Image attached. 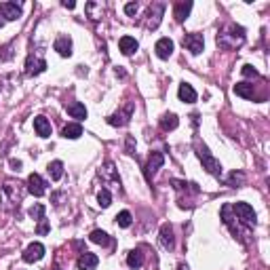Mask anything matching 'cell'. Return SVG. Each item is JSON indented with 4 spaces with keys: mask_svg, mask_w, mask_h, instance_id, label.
Instances as JSON below:
<instances>
[{
    "mask_svg": "<svg viewBox=\"0 0 270 270\" xmlns=\"http://www.w3.org/2000/svg\"><path fill=\"white\" fill-rule=\"evenodd\" d=\"M217 44L226 51H234V49L243 47V44H245V28H241V25H236V23L226 25V28L217 34Z\"/></svg>",
    "mask_w": 270,
    "mask_h": 270,
    "instance_id": "obj_1",
    "label": "cell"
},
{
    "mask_svg": "<svg viewBox=\"0 0 270 270\" xmlns=\"http://www.w3.org/2000/svg\"><path fill=\"white\" fill-rule=\"evenodd\" d=\"M196 154H198V158H201V163H203V167L207 169L211 175H215V177H220L222 175V165H220V160H217L213 154H211L209 150H207V146H201V144H196Z\"/></svg>",
    "mask_w": 270,
    "mask_h": 270,
    "instance_id": "obj_2",
    "label": "cell"
},
{
    "mask_svg": "<svg viewBox=\"0 0 270 270\" xmlns=\"http://www.w3.org/2000/svg\"><path fill=\"white\" fill-rule=\"evenodd\" d=\"M232 211L236 213V220H241V224L245 228H253L255 226V211L251 205L247 203H234L232 205Z\"/></svg>",
    "mask_w": 270,
    "mask_h": 270,
    "instance_id": "obj_3",
    "label": "cell"
},
{
    "mask_svg": "<svg viewBox=\"0 0 270 270\" xmlns=\"http://www.w3.org/2000/svg\"><path fill=\"white\" fill-rule=\"evenodd\" d=\"M184 47L190 51L192 55H198V53H203V49H205V38L203 34H184Z\"/></svg>",
    "mask_w": 270,
    "mask_h": 270,
    "instance_id": "obj_4",
    "label": "cell"
},
{
    "mask_svg": "<svg viewBox=\"0 0 270 270\" xmlns=\"http://www.w3.org/2000/svg\"><path fill=\"white\" fill-rule=\"evenodd\" d=\"M23 262H28V264H32V262H38L44 258V245L42 243H30L28 247H25L23 251Z\"/></svg>",
    "mask_w": 270,
    "mask_h": 270,
    "instance_id": "obj_5",
    "label": "cell"
},
{
    "mask_svg": "<svg viewBox=\"0 0 270 270\" xmlns=\"http://www.w3.org/2000/svg\"><path fill=\"white\" fill-rule=\"evenodd\" d=\"M165 13V2H154L148 11V28L150 30H156L158 23H160V17Z\"/></svg>",
    "mask_w": 270,
    "mask_h": 270,
    "instance_id": "obj_6",
    "label": "cell"
},
{
    "mask_svg": "<svg viewBox=\"0 0 270 270\" xmlns=\"http://www.w3.org/2000/svg\"><path fill=\"white\" fill-rule=\"evenodd\" d=\"M163 163H165V156L160 152H152L150 154V158H148V163H146V177L148 179H152L154 177V173H156L160 167H163Z\"/></svg>",
    "mask_w": 270,
    "mask_h": 270,
    "instance_id": "obj_7",
    "label": "cell"
},
{
    "mask_svg": "<svg viewBox=\"0 0 270 270\" xmlns=\"http://www.w3.org/2000/svg\"><path fill=\"white\" fill-rule=\"evenodd\" d=\"M44 190H47V182L38 175V173H32V175L28 177V192L34 196H42Z\"/></svg>",
    "mask_w": 270,
    "mask_h": 270,
    "instance_id": "obj_8",
    "label": "cell"
},
{
    "mask_svg": "<svg viewBox=\"0 0 270 270\" xmlns=\"http://www.w3.org/2000/svg\"><path fill=\"white\" fill-rule=\"evenodd\" d=\"M44 70H47V61L42 57H34V55L28 57V61H25V74L28 76H36L44 72Z\"/></svg>",
    "mask_w": 270,
    "mask_h": 270,
    "instance_id": "obj_9",
    "label": "cell"
},
{
    "mask_svg": "<svg viewBox=\"0 0 270 270\" xmlns=\"http://www.w3.org/2000/svg\"><path fill=\"white\" fill-rule=\"evenodd\" d=\"M131 114H133V104H127L123 112H116L112 114L110 118H108V123H110L112 127H125L127 123L131 120Z\"/></svg>",
    "mask_w": 270,
    "mask_h": 270,
    "instance_id": "obj_10",
    "label": "cell"
},
{
    "mask_svg": "<svg viewBox=\"0 0 270 270\" xmlns=\"http://www.w3.org/2000/svg\"><path fill=\"white\" fill-rule=\"evenodd\" d=\"M158 241H160V247L167 249V251H171V249L175 247V236H173V228L169 226V224H163V226H160Z\"/></svg>",
    "mask_w": 270,
    "mask_h": 270,
    "instance_id": "obj_11",
    "label": "cell"
},
{
    "mask_svg": "<svg viewBox=\"0 0 270 270\" xmlns=\"http://www.w3.org/2000/svg\"><path fill=\"white\" fill-rule=\"evenodd\" d=\"M0 13H2L9 21H15V19L21 17V4L19 2H0Z\"/></svg>",
    "mask_w": 270,
    "mask_h": 270,
    "instance_id": "obj_12",
    "label": "cell"
},
{
    "mask_svg": "<svg viewBox=\"0 0 270 270\" xmlns=\"http://www.w3.org/2000/svg\"><path fill=\"white\" fill-rule=\"evenodd\" d=\"M76 264H78V270H95L97 264H99V258L95 253H91V251H82Z\"/></svg>",
    "mask_w": 270,
    "mask_h": 270,
    "instance_id": "obj_13",
    "label": "cell"
},
{
    "mask_svg": "<svg viewBox=\"0 0 270 270\" xmlns=\"http://www.w3.org/2000/svg\"><path fill=\"white\" fill-rule=\"evenodd\" d=\"M53 49H55L61 57H70V55H72V38L66 36V34L57 36V40H55V44H53Z\"/></svg>",
    "mask_w": 270,
    "mask_h": 270,
    "instance_id": "obj_14",
    "label": "cell"
},
{
    "mask_svg": "<svg viewBox=\"0 0 270 270\" xmlns=\"http://www.w3.org/2000/svg\"><path fill=\"white\" fill-rule=\"evenodd\" d=\"M154 51L160 59H169L171 53H173V40L171 38H158L156 44H154Z\"/></svg>",
    "mask_w": 270,
    "mask_h": 270,
    "instance_id": "obj_15",
    "label": "cell"
},
{
    "mask_svg": "<svg viewBox=\"0 0 270 270\" xmlns=\"http://www.w3.org/2000/svg\"><path fill=\"white\" fill-rule=\"evenodd\" d=\"M177 95L182 101H186V104H194L196 101V91L192 89V85H188V82H182V85H179Z\"/></svg>",
    "mask_w": 270,
    "mask_h": 270,
    "instance_id": "obj_16",
    "label": "cell"
},
{
    "mask_svg": "<svg viewBox=\"0 0 270 270\" xmlns=\"http://www.w3.org/2000/svg\"><path fill=\"white\" fill-rule=\"evenodd\" d=\"M66 110H68V114L72 118H78V120L87 118V108H85V104H80V101H72V104H68Z\"/></svg>",
    "mask_w": 270,
    "mask_h": 270,
    "instance_id": "obj_17",
    "label": "cell"
},
{
    "mask_svg": "<svg viewBox=\"0 0 270 270\" xmlns=\"http://www.w3.org/2000/svg\"><path fill=\"white\" fill-rule=\"evenodd\" d=\"M118 47H120V51H123L125 55H133L135 51H137L139 44H137V40H135L133 36H123L118 40Z\"/></svg>",
    "mask_w": 270,
    "mask_h": 270,
    "instance_id": "obj_18",
    "label": "cell"
},
{
    "mask_svg": "<svg viewBox=\"0 0 270 270\" xmlns=\"http://www.w3.org/2000/svg\"><path fill=\"white\" fill-rule=\"evenodd\" d=\"M34 131L40 137H51V123L44 116H36L34 118Z\"/></svg>",
    "mask_w": 270,
    "mask_h": 270,
    "instance_id": "obj_19",
    "label": "cell"
},
{
    "mask_svg": "<svg viewBox=\"0 0 270 270\" xmlns=\"http://www.w3.org/2000/svg\"><path fill=\"white\" fill-rule=\"evenodd\" d=\"M177 125H179V118L173 112L163 114V118H160V129L163 131H173V129H177Z\"/></svg>",
    "mask_w": 270,
    "mask_h": 270,
    "instance_id": "obj_20",
    "label": "cell"
},
{
    "mask_svg": "<svg viewBox=\"0 0 270 270\" xmlns=\"http://www.w3.org/2000/svg\"><path fill=\"white\" fill-rule=\"evenodd\" d=\"M190 9H192V2H177L175 4V9H173V15H175L177 23H184L186 21V17H188Z\"/></svg>",
    "mask_w": 270,
    "mask_h": 270,
    "instance_id": "obj_21",
    "label": "cell"
},
{
    "mask_svg": "<svg viewBox=\"0 0 270 270\" xmlns=\"http://www.w3.org/2000/svg\"><path fill=\"white\" fill-rule=\"evenodd\" d=\"M232 91L239 95V97H245V99H253V85L249 82H236Z\"/></svg>",
    "mask_w": 270,
    "mask_h": 270,
    "instance_id": "obj_22",
    "label": "cell"
},
{
    "mask_svg": "<svg viewBox=\"0 0 270 270\" xmlns=\"http://www.w3.org/2000/svg\"><path fill=\"white\" fill-rule=\"evenodd\" d=\"M61 135H63L66 139H78L80 135H82V127H80L78 123H70V125L63 127Z\"/></svg>",
    "mask_w": 270,
    "mask_h": 270,
    "instance_id": "obj_23",
    "label": "cell"
},
{
    "mask_svg": "<svg viewBox=\"0 0 270 270\" xmlns=\"http://www.w3.org/2000/svg\"><path fill=\"white\" fill-rule=\"evenodd\" d=\"M127 264H129V268H141L144 266V253H141V249H133V251L127 255Z\"/></svg>",
    "mask_w": 270,
    "mask_h": 270,
    "instance_id": "obj_24",
    "label": "cell"
},
{
    "mask_svg": "<svg viewBox=\"0 0 270 270\" xmlns=\"http://www.w3.org/2000/svg\"><path fill=\"white\" fill-rule=\"evenodd\" d=\"M49 175L53 182H59L63 177V163L61 160H53V163H49Z\"/></svg>",
    "mask_w": 270,
    "mask_h": 270,
    "instance_id": "obj_25",
    "label": "cell"
},
{
    "mask_svg": "<svg viewBox=\"0 0 270 270\" xmlns=\"http://www.w3.org/2000/svg\"><path fill=\"white\" fill-rule=\"evenodd\" d=\"M89 239H91L93 243H97V245H101V247H108L112 243V239L104 232V230H93V232L89 234Z\"/></svg>",
    "mask_w": 270,
    "mask_h": 270,
    "instance_id": "obj_26",
    "label": "cell"
},
{
    "mask_svg": "<svg viewBox=\"0 0 270 270\" xmlns=\"http://www.w3.org/2000/svg\"><path fill=\"white\" fill-rule=\"evenodd\" d=\"M97 201H99V207H110L112 205V194H110V190L108 188H101L99 190V194H97Z\"/></svg>",
    "mask_w": 270,
    "mask_h": 270,
    "instance_id": "obj_27",
    "label": "cell"
},
{
    "mask_svg": "<svg viewBox=\"0 0 270 270\" xmlns=\"http://www.w3.org/2000/svg\"><path fill=\"white\" fill-rule=\"evenodd\" d=\"M131 222H133V215L129 213V211H120V213L116 215V224L120 228H129Z\"/></svg>",
    "mask_w": 270,
    "mask_h": 270,
    "instance_id": "obj_28",
    "label": "cell"
},
{
    "mask_svg": "<svg viewBox=\"0 0 270 270\" xmlns=\"http://www.w3.org/2000/svg\"><path fill=\"white\" fill-rule=\"evenodd\" d=\"M28 213H30V217H34V220H38V222H40L42 217H44V205L36 203L34 207H30V211H28Z\"/></svg>",
    "mask_w": 270,
    "mask_h": 270,
    "instance_id": "obj_29",
    "label": "cell"
},
{
    "mask_svg": "<svg viewBox=\"0 0 270 270\" xmlns=\"http://www.w3.org/2000/svg\"><path fill=\"white\" fill-rule=\"evenodd\" d=\"M99 173H104L106 177H110V179H114V182H118L120 184V179H118V175H116V171H114V163H106V167L101 169Z\"/></svg>",
    "mask_w": 270,
    "mask_h": 270,
    "instance_id": "obj_30",
    "label": "cell"
},
{
    "mask_svg": "<svg viewBox=\"0 0 270 270\" xmlns=\"http://www.w3.org/2000/svg\"><path fill=\"white\" fill-rule=\"evenodd\" d=\"M241 74L245 76V78H258V70L253 66H249V63H245V66L241 68Z\"/></svg>",
    "mask_w": 270,
    "mask_h": 270,
    "instance_id": "obj_31",
    "label": "cell"
},
{
    "mask_svg": "<svg viewBox=\"0 0 270 270\" xmlns=\"http://www.w3.org/2000/svg\"><path fill=\"white\" fill-rule=\"evenodd\" d=\"M243 179H245V175H243L241 171H232V173H230L228 184H230V186H241V184H243Z\"/></svg>",
    "mask_w": 270,
    "mask_h": 270,
    "instance_id": "obj_32",
    "label": "cell"
},
{
    "mask_svg": "<svg viewBox=\"0 0 270 270\" xmlns=\"http://www.w3.org/2000/svg\"><path fill=\"white\" fill-rule=\"evenodd\" d=\"M49 230H51V226H49V220H47V217H42V220H40V224H38V226H36V232H38V234H49Z\"/></svg>",
    "mask_w": 270,
    "mask_h": 270,
    "instance_id": "obj_33",
    "label": "cell"
},
{
    "mask_svg": "<svg viewBox=\"0 0 270 270\" xmlns=\"http://www.w3.org/2000/svg\"><path fill=\"white\" fill-rule=\"evenodd\" d=\"M137 9H139V6L135 4V2H129V4H125V13H127V15H129V17L137 15Z\"/></svg>",
    "mask_w": 270,
    "mask_h": 270,
    "instance_id": "obj_34",
    "label": "cell"
},
{
    "mask_svg": "<svg viewBox=\"0 0 270 270\" xmlns=\"http://www.w3.org/2000/svg\"><path fill=\"white\" fill-rule=\"evenodd\" d=\"M2 51H4V53H0V61H6V59H11V57H13V51H11V44H9V47H4Z\"/></svg>",
    "mask_w": 270,
    "mask_h": 270,
    "instance_id": "obj_35",
    "label": "cell"
},
{
    "mask_svg": "<svg viewBox=\"0 0 270 270\" xmlns=\"http://www.w3.org/2000/svg\"><path fill=\"white\" fill-rule=\"evenodd\" d=\"M11 167H13V171H21V163L19 160H11Z\"/></svg>",
    "mask_w": 270,
    "mask_h": 270,
    "instance_id": "obj_36",
    "label": "cell"
},
{
    "mask_svg": "<svg viewBox=\"0 0 270 270\" xmlns=\"http://www.w3.org/2000/svg\"><path fill=\"white\" fill-rule=\"evenodd\" d=\"M61 4H63V6H66V9H74V6H76V4L72 2V0H70V2H68V0H63V2H61Z\"/></svg>",
    "mask_w": 270,
    "mask_h": 270,
    "instance_id": "obj_37",
    "label": "cell"
},
{
    "mask_svg": "<svg viewBox=\"0 0 270 270\" xmlns=\"http://www.w3.org/2000/svg\"><path fill=\"white\" fill-rule=\"evenodd\" d=\"M177 270H188V266H186V264H179V266H177Z\"/></svg>",
    "mask_w": 270,
    "mask_h": 270,
    "instance_id": "obj_38",
    "label": "cell"
},
{
    "mask_svg": "<svg viewBox=\"0 0 270 270\" xmlns=\"http://www.w3.org/2000/svg\"><path fill=\"white\" fill-rule=\"evenodd\" d=\"M53 270H61V268H59V266H55V268H53Z\"/></svg>",
    "mask_w": 270,
    "mask_h": 270,
    "instance_id": "obj_39",
    "label": "cell"
}]
</instances>
